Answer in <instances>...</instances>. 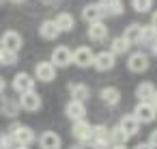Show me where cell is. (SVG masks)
<instances>
[{"label":"cell","mask_w":157,"mask_h":149,"mask_svg":"<svg viewBox=\"0 0 157 149\" xmlns=\"http://www.w3.org/2000/svg\"><path fill=\"white\" fill-rule=\"evenodd\" d=\"M140 30H142V24H129L127 28H125V39L129 41V46H133V43H140Z\"/></svg>","instance_id":"cell-24"},{"label":"cell","mask_w":157,"mask_h":149,"mask_svg":"<svg viewBox=\"0 0 157 149\" xmlns=\"http://www.w3.org/2000/svg\"><path fill=\"white\" fill-rule=\"evenodd\" d=\"M151 48H153V54H155V56H157V37H155V41H153V43H151Z\"/></svg>","instance_id":"cell-35"},{"label":"cell","mask_w":157,"mask_h":149,"mask_svg":"<svg viewBox=\"0 0 157 149\" xmlns=\"http://www.w3.org/2000/svg\"><path fill=\"white\" fill-rule=\"evenodd\" d=\"M155 37H157V30L151 24L148 26H142V30H140V43H153Z\"/></svg>","instance_id":"cell-27"},{"label":"cell","mask_w":157,"mask_h":149,"mask_svg":"<svg viewBox=\"0 0 157 149\" xmlns=\"http://www.w3.org/2000/svg\"><path fill=\"white\" fill-rule=\"evenodd\" d=\"M118 130H121V134H123L125 140H127V138H131V136L138 134L140 121H138L133 115H123V117H121V123H118Z\"/></svg>","instance_id":"cell-10"},{"label":"cell","mask_w":157,"mask_h":149,"mask_svg":"<svg viewBox=\"0 0 157 149\" xmlns=\"http://www.w3.org/2000/svg\"><path fill=\"white\" fill-rule=\"evenodd\" d=\"M11 87H13V91L20 93V95L26 93V91H35V78H33L30 74H26V71H20V74L13 76Z\"/></svg>","instance_id":"cell-6"},{"label":"cell","mask_w":157,"mask_h":149,"mask_svg":"<svg viewBox=\"0 0 157 149\" xmlns=\"http://www.w3.org/2000/svg\"><path fill=\"white\" fill-rule=\"evenodd\" d=\"M20 108L26 110V112H37V110L41 108V97H39V93H35V91L22 93V95H20Z\"/></svg>","instance_id":"cell-12"},{"label":"cell","mask_w":157,"mask_h":149,"mask_svg":"<svg viewBox=\"0 0 157 149\" xmlns=\"http://www.w3.org/2000/svg\"><path fill=\"white\" fill-rule=\"evenodd\" d=\"M101 99H103V104H108V106H116V104L121 102V91H118L116 87H103V89H101Z\"/></svg>","instance_id":"cell-23"},{"label":"cell","mask_w":157,"mask_h":149,"mask_svg":"<svg viewBox=\"0 0 157 149\" xmlns=\"http://www.w3.org/2000/svg\"><path fill=\"white\" fill-rule=\"evenodd\" d=\"M110 145V132L105 125H93V138H90V147L93 149H108Z\"/></svg>","instance_id":"cell-8"},{"label":"cell","mask_w":157,"mask_h":149,"mask_svg":"<svg viewBox=\"0 0 157 149\" xmlns=\"http://www.w3.org/2000/svg\"><path fill=\"white\" fill-rule=\"evenodd\" d=\"M127 67H129V71H133V74H142V71L148 69V56H146L144 52H133V54L127 58Z\"/></svg>","instance_id":"cell-13"},{"label":"cell","mask_w":157,"mask_h":149,"mask_svg":"<svg viewBox=\"0 0 157 149\" xmlns=\"http://www.w3.org/2000/svg\"><path fill=\"white\" fill-rule=\"evenodd\" d=\"M52 65H56V67H69L71 65V61H73V52L67 48V46H58V48H54L52 50Z\"/></svg>","instance_id":"cell-9"},{"label":"cell","mask_w":157,"mask_h":149,"mask_svg":"<svg viewBox=\"0 0 157 149\" xmlns=\"http://www.w3.org/2000/svg\"><path fill=\"white\" fill-rule=\"evenodd\" d=\"M71 134H73V138H75L78 143H90V138H93V125H90L88 121H84V119L73 121Z\"/></svg>","instance_id":"cell-7"},{"label":"cell","mask_w":157,"mask_h":149,"mask_svg":"<svg viewBox=\"0 0 157 149\" xmlns=\"http://www.w3.org/2000/svg\"><path fill=\"white\" fill-rule=\"evenodd\" d=\"M39 35H41V39H45V41H54V39L60 35V30L56 28L54 20H45V22H41V26H39Z\"/></svg>","instance_id":"cell-18"},{"label":"cell","mask_w":157,"mask_h":149,"mask_svg":"<svg viewBox=\"0 0 157 149\" xmlns=\"http://www.w3.org/2000/svg\"><path fill=\"white\" fill-rule=\"evenodd\" d=\"M54 24H56V28H58L60 33H69V30H73V26H75V20H73V15H71V13L63 11V13H58V15H56Z\"/></svg>","instance_id":"cell-20"},{"label":"cell","mask_w":157,"mask_h":149,"mask_svg":"<svg viewBox=\"0 0 157 149\" xmlns=\"http://www.w3.org/2000/svg\"><path fill=\"white\" fill-rule=\"evenodd\" d=\"M155 87H153V82H140L138 87H136V97L140 99V102H151L153 99V95H155Z\"/></svg>","instance_id":"cell-22"},{"label":"cell","mask_w":157,"mask_h":149,"mask_svg":"<svg viewBox=\"0 0 157 149\" xmlns=\"http://www.w3.org/2000/svg\"><path fill=\"white\" fill-rule=\"evenodd\" d=\"M108 37V26L99 20V22H90L88 26V39L90 41H103Z\"/></svg>","instance_id":"cell-19"},{"label":"cell","mask_w":157,"mask_h":149,"mask_svg":"<svg viewBox=\"0 0 157 149\" xmlns=\"http://www.w3.org/2000/svg\"><path fill=\"white\" fill-rule=\"evenodd\" d=\"M148 145H151L153 149H157V130L151 132V136H148Z\"/></svg>","instance_id":"cell-31"},{"label":"cell","mask_w":157,"mask_h":149,"mask_svg":"<svg viewBox=\"0 0 157 149\" xmlns=\"http://www.w3.org/2000/svg\"><path fill=\"white\" fill-rule=\"evenodd\" d=\"M13 145H15V140H13V136L9 132L0 134V149H13Z\"/></svg>","instance_id":"cell-30"},{"label":"cell","mask_w":157,"mask_h":149,"mask_svg":"<svg viewBox=\"0 0 157 149\" xmlns=\"http://www.w3.org/2000/svg\"><path fill=\"white\" fill-rule=\"evenodd\" d=\"M110 48H112V50H110L112 54H125V52L129 50V41H127L125 37H116Z\"/></svg>","instance_id":"cell-26"},{"label":"cell","mask_w":157,"mask_h":149,"mask_svg":"<svg viewBox=\"0 0 157 149\" xmlns=\"http://www.w3.org/2000/svg\"><path fill=\"white\" fill-rule=\"evenodd\" d=\"M69 93H71V99H80V102L90 97V89L84 82H69Z\"/></svg>","instance_id":"cell-21"},{"label":"cell","mask_w":157,"mask_h":149,"mask_svg":"<svg viewBox=\"0 0 157 149\" xmlns=\"http://www.w3.org/2000/svg\"><path fill=\"white\" fill-rule=\"evenodd\" d=\"M151 104L155 106V110H157V91H155V95H153V99H151Z\"/></svg>","instance_id":"cell-36"},{"label":"cell","mask_w":157,"mask_h":149,"mask_svg":"<svg viewBox=\"0 0 157 149\" xmlns=\"http://www.w3.org/2000/svg\"><path fill=\"white\" fill-rule=\"evenodd\" d=\"M22 108H20V99H13V97H2L0 99V112H2L5 117H9V119H13V117H17V112H20Z\"/></svg>","instance_id":"cell-17"},{"label":"cell","mask_w":157,"mask_h":149,"mask_svg":"<svg viewBox=\"0 0 157 149\" xmlns=\"http://www.w3.org/2000/svg\"><path fill=\"white\" fill-rule=\"evenodd\" d=\"M11 2H15V5H22V2H26V0H11Z\"/></svg>","instance_id":"cell-41"},{"label":"cell","mask_w":157,"mask_h":149,"mask_svg":"<svg viewBox=\"0 0 157 149\" xmlns=\"http://www.w3.org/2000/svg\"><path fill=\"white\" fill-rule=\"evenodd\" d=\"M17 63V52H11V50H5L0 46V67H11Z\"/></svg>","instance_id":"cell-25"},{"label":"cell","mask_w":157,"mask_h":149,"mask_svg":"<svg viewBox=\"0 0 157 149\" xmlns=\"http://www.w3.org/2000/svg\"><path fill=\"white\" fill-rule=\"evenodd\" d=\"M151 26L157 30V11H155V13H153V18H151Z\"/></svg>","instance_id":"cell-34"},{"label":"cell","mask_w":157,"mask_h":149,"mask_svg":"<svg viewBox=\"0 0 157 149\" xmlns=\"http://www.w3.org/2000/svg\"><path fill=\"white\" fill-rule=\"evenodd\" d=\"M131 7L136 13H146L153 7V0H131Z\"/></svg>","instance_id":"cell-28"},{"label":"cell","mask_w":157,"mask_h":149,"mask_svg":"<svg viewBox=\"0 0 157 149\" xmlns=\"http://www.w3.org/2000/svg\"><path fill=\"white\" fill-rule=\"evenodd\" d=\"M13 149H28V147H26V145H15Z\"/></svg>","instance_id":"cell-40"},{"label":"cell","mask_w":157,"mask_h":149,"mask_svg":"<svg viewBox=\"0 0 157 149\" xmlns=\"http://www.w3.org/2000/svg\"><path fill=\"white\" fill-rule=\"evenodd\" d=\"M101 2H112V0H101Z\"/></svg>","instance_id":"cell-42"},{"label":"cell","mask_w":157,"mask_h":149,"mask_svg":"<svg viewBox=\"0 0 157 149\" xmlns=\"http://www.w3.org/2000/svg\"><path fill=\"white\" fill-rule=\"evenodd\" d=\"M108 149H127V147H125V143H114V145H110Z\"/></svg>","instance_id":"cell-33"},{"label":"cell","mask_w":157,"mask_h":149,"mask_svg":"<svg viewBox=\"0 0 157 149\" xmlns=\"http://www.w3.org/2000/svg\"><path fill=\"white\" fill-rule=\"evenodd\" d=\"M69 149H84V147H82V145H71Z\"/></svg>","instance_id":"cell-39"},{"label":"cell","mask_w":157,"mask_h":149,"mask_svg":"<svg viewBox=\"0 0 157 149\" xmlns=\"http://www.w3.org/2000/svg\"><path fill=\"white\" fill-rule=\"evenodd\" d=\"M22 43H24V39L17 30H5L2 37H0V46L5 50H11V52H17L22 48Z\"/></svg>","instance_id":"cell-11"},{"label":"cell","mask_w":157,"mask_h":149,"mask_svg":"<svg viewBox=\"0 0 157 149\" xmlns=\"http://www.w3.org/2000/svg\"><path fill=\"white\" fill-rule=\"evenodd\" d=\"M35 78L39 82H52L56 78V65H52V61H39L35 65Z\"/></svg>","instance_id":"cell-5"},{"label":"cell","mask_w":157,"mask_h":149,"mask_svg":"<svg viewBox=\"0 0 157 149\" xmlns=\"http://www.w3.org/2000/svg\"><path fill=\"white\" fill-rule=\"evenodd\" d=\"M114 65H116V54H112L108 50L97 52L95 58H93V67L97 71H110V69H114Z\"/></svg>","instance_id":"cell-4"},{"label":"cell","mask_w":157,"mask_h":149,"mask_svg":"<svg viewBox=\"0 0 157 149\" xmlns=\"http://www.w3.org/2000/svg\"><path fill=\"white\" fill-rule=\"evenodd\" d=\"M41 2H43V5H54L56 0H41Z\"/></svg>","instance_id":"cell-38"},{"label":"cell","mask_w":157,"mask_h":149,"mask_svg":"<svg viewBox=\"0 0 157 149\" xmlns=\"http://www.w3.org/2000/svg\"><path fill=\"white\" fill-rule=\"evenodd\" d=\"M108 15V7H105V2H97V5H86L84 9H82V18L90 24V22H99V20H103Z\"/></svg>","instance_id":"cell-3"},{"label":"cell","mask_w":157,"mask_h":149,"mask_svg":"<svg viewBox=\"0 0 157 149\" xmlns=\"http://www.w3.org/2000/svg\"><path fill=\"white\" fill-rule=\"evenodd\" d=\"M133 149H153V147H151L148 143H138V145H136Z\"/></svg>","instance_id":"cell-32"},{"label":"cell","mask_w":157,"mask_h":149,"mask_svg":"<svg viewBox=\"0 0 157 149\" xmlns=\"http://www.w3.org/2000/svg\"><path fill=\"white\" fill-rule=\"evenodd\" d=\"M131 115H133L140 123H153L155 117H157V110H155V106H153L151 102H138V106L133 108Z\"/></svg>","instance_id":"cell-2"},{"label":"cell","mask_w":157,"mask_h":149,"mask_svg":"<svg viewBox=\"0 0 157 149\" xmlns=\"http://www.w3.org/2000/svg\"><path fill=\"white\" fill-rule=\"evenodd\" d=\"M105 7H108V15H121V13L125 11L121 0H112V2H105Z\"/></svg>","instance_id":"cell-29"},{"label":"cell","mask_w":157,"mask_h":149,"mask_svg":"<svg viewBox=\"0 0 157 149\" xmlns=\"http://www.w3.org/2000/svg\"><path fill=\"white\" fill-rule=\"evenodd\" d=\"M93 58H95V52L90 48H86V46H80L73 52V61L71 63H75L78 67H90L93 65Z\"/></svg>","instance_id":"cell-14"},{"label":"cell","mask_w":157,"mask_h":149,"mask_svg":"<svg viewBox=\"0 0 157 149\" xmlns=\"http://www.w3.org/2000/svg\"><path fill=\"white\" fill-rule=\"evenodd\" d=\"M2 91H5V78H0V95H2Z\"/></svg>","instance_id":"cell-37"},{"label":"cell","mask_w":157,"mask_h":149,"mask_svg":"<svg viewBox=\"0 0 157 149\" xmlns=\"http://www.w3.org/2000/svg\"><path fill=\"white\" fill-rule=\"evenodd\" d=\"M9 134L13 136V140H15V145H33L35 140H37V136H35V132H33V127H28V125H13L11 130H9Z\"/></svg>","instance_id":"cell-1"},{"label":"cell","mask_w":157,"mask_h":149,"mask_svg":"<svg viewBox=\"0 0 157 149\" xmlns=\"http://www.w3.org/2000/svg\"><path fill=\"white\" fill-rule=\"evenodd\" d=\"M65 115H67L71 121L84 119V117H86V106H84V102H80V99H69V104L65 106Z\"/></svg>","instance_id":"cell-15"},{"label":"cell","mask_w":157,"mask_h":149,"mask_svg":"<svg viewBox=\"0 0 157 149\" xmlns=\"http://www.w3.org/2000/svg\"><path fill=\"white\" fill-rule=\"evenodd\" d=\"M39 147L41 149H60L63 147V140H60V136L56 132L48 130V132H43L39 136Z\"/></svg>","instance_id":"cell-16"}]
</instances>
